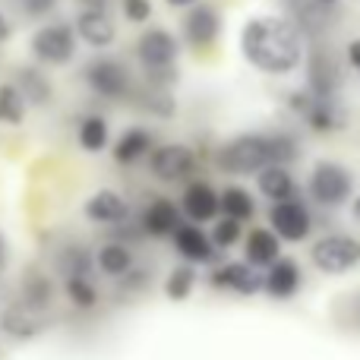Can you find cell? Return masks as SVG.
<instances>
[{
  "instance_id": "e0dca14e",
  "label": "cell",
  "mask_w": 360,
  "mask_h": 360,
  "mask_svg": "<svg viewBox=\"0 0 360 360\" xmlns=\"http://www.w3.org/2000/svg\"><path fill=\"white\" fill-rule=\"evenodd\" d=\"M177 224H180V212H177L174 202H168V199H155V202L146 209V215H143V228L149 231V234H155V237L174 234Z\"/></svg>"
},
{
  "instance_id": "484cf974",
  "label": "cell",
  "mask_w": 360,
  "mask_h": 360,
  "mask_svg": "<svg viewBox=\"0 0 360 360\" xmlns=\"http://www.w3.org/2000/svg\"><path fill=\"white\" fill-rule=\"evenodd\" d=\"M32 313H35L32 307H10L4 313V332H10L16 338H32L38 332V319Z\"/></svg>"
},
{
  "instance_id": "2e32d148",
  "label": "cell",
  "mask_w": 360,
  "mask_h": 360,
  "mask_svg": "<svg viewBox=\"0 0 360 360\" xmlns=\"http://www.w3.org/2000/svg\"><path fill=\"white\" fill-rule=\"evenodd\" d=\"M174 243L190 262L212 259V240L199 228H193V224H177L174 228Z\"/></svg>"
},
{
  "instance_id": "74e56055",
  "label": "cell",
  "mask_w": 360,
  "mask_h": 360,
  "mask_svg": "<svg viewBox=\"0 0 360 360\" xmlns=\"http://www.w3.org/2000/svg\"><path fill=\"white\" fill-rule=\"evenodd\" d=\"M6 269V240H4V234H0V272Z\"/></svg>"
},
{
  "instance_id": "7a4b0ae2",
  "label": "cell",
  "mask_w": 360,
  "mask_h": 360,
  "mask_svg": "<svg viewBox=\"0 0 360 360\" xmlns=\"http://www.w3.org/2000/svg\"><path fill=\"white\" fill-rule=\"evenodd\" d=\"M218 165L228 174H256L259 168L272 165V149H269V136H240L231 146H224Z\"/></svg>"
},
{
  "instance_id": "d4e9b609",
  "label": "cell",
  "mask_w": 360,
  "mask_h": 360,
  "mask_svg": "<svg viewBox=\"0 0 360 360\" xmlns=\"http://www.w3.org/2000/svg\"><path fill=\"white\" fill-rule=\"evenodd\" d=\"M146 149H149V133L133 127V130H127L124 136L117 139V146H114V158H117L120 165H130V162H136Z\"/></svg>"
},
{
  "instance_id": "6da1fadb",
  "label": "cell",
  "mask_w": 360,
  "mask_h": 360,
  "mask_svg": "<svg viewBox=\"0 0 360 360\" xmlns=\"http://www.w3.org/2000/svg\"><path fill=\"white\" fill-rule=\"evenodd\" d=\"M243 57L262 73H291L304 57V44H300V32L294 29L288 19L278 16H256L247 22L240 35Z\"/></svg>"
},
{
  "instance_id": "30bf717a",
  "label": "cell",
  "mask_w": 360,
  "mask_h": 360,
  "mask_svg": "<svg viewBox=\"0 0 360 360\" xmlns=\"http://www.w3.org/2000/svg\"><path fill=\"white\" fill-rule=\"evenodd\" d=\"M76 35L86 44H92V48H108V44L114 41V35H117V29H114L111 16H108L105 10L86 6V10L79 13V19H76Z\"/></svg>"
},
{
  "instance_id": "9c48e42d",
  "label": "cell",
  "mask_w": 360,
  "mask_h": 360,
  "mask_svg": "<svg viewBox=\"0 0 360 360\" xmlns=\"http://www.w3.org/2000/svg\"><path fill=\"white\" fill-rule=\"evenodd\" d=\"M196 168V158L186 146H165V149L152 152V174L158 180H184Z\"/></svg>"
},
{
  "instance_id": "52a82bcc",
  "label": "cell",
  "mask_w": 360,
  "mask_h": 360,
  "mask_svg": "<svg viewBox=\"0 0 360 360\" xmlns=\"http://www.w3.org/2000/svg\"><path fill=\"white\" fill-rule=\"evenodd\" d=\"M269 218H272V231L281 240H304L310 234V215H307V209L294 196L275 202Z\"/></svg>"
},
{
  "instance_id": "cb8c5ba5",
  "label": "cell",
  "mask_w": 360,
  "mask_h": 360,
  "mask_svg": "<svg viewBox=\"0 0 360 360\" xmlns=\"http://www.w3.org/2000/svg\"><path fill=\"white\" fill-rule=\"evenodd\" d=\"M25 120V98L19 95V89L13 82L0 86V124H22Z\"/></svg>"
},
{
  "instance_id": "ab89813d",
  "label": "cell",
  "mask_w": 360,
  "mask_h": 360,
  "mask_svg": "<svg viewBox=\"0 0 360 360\" xmlns=\"http://www.w3.org/2000/svg\"><path fill=\"white\" fill-rule=\"evenodd\" d=\"M168 4H171V6H193L196 0H168Z\"/></svg>"
},
{
  "instance_id": "836d02e7",
  "label": "cell",
  "mask_w": 360,
  "mask_h": 360,
  "mask_svg": "<svg viewBox=\"0 0 360 360\" xmlns=\"http://www.w3.org/2000/svg\"><path fill=\"white\" fill-rule=\"evenodd\" d=\"M124 13L130 22H146L152 16V4L149 0H124Z\"/></svg>"
},
{
  "instance_id": "7c38bea8",
  "label": "cell",
  "mask_w": 360,
  "mask_h": 360,
  "mask_svg": "<svg viewBox=\"0 0 360 360\" xmlns=\"http://www.w3.org/2000/svg\"><path fill=\"white\" fill-rule=\"evenodd\" d=\"M297 285H300V269L294 259L269 262V272L262 275V288H266L272 297H278V300L291 297V294L297 291Z\"/></svg>"
},
{
  "instance_id": "8992f818",
  "label": "cell",
  "mask_w": 360,
  "mask_h": 360,
  "mask_svg": "<svg viewBox=\"0 0 360 360\" xmlns=\"http://www.w3.org/2000/svg\"><path fill=\"white\" fill-rule=\"evenodd\" d=\"M86 82L105 98H124L127 89H130V76L120 67L117 60H108V57H98V60L89 63L86 70Z\"/></svg>"
},
{
  "instance_id": "f1b7e54d",
  "label": "cell",
  "mask_w": 360,
  "mask_h": 360,
  "mask_svg": "<svg viewBox=\"0 0 360 360\" xmlns=\"http://www.w3.org/2000/svg\"><path fill=\"white\" fill-rule=\"evenodd\" d=\"M67 297L73 300L76 307L89 310V307H95V300H98V291H95V285L89 281V275H70L67 278Z\"/></svg>"
},
{
  "instance_id": "8d00e7d4",
  "label": "cell",
  "mask_w": 360,
  "mask_h": 360,
  "mask_svg": "<svg viewBox=\"0 0 360 360\" xmlns=\"http://www.w3.org/2000/svg\"><path fill=\"white\" fill-rule=\"evenodd\" d=\"M10 35H13V25H10V19H6L4 13H0V41H6Z\"/></svg>"
},
{
  "instance_id": "7bdbcfd3",
  "label": "cell",
  "mask_w": 360,
  "mask_h": 360,
  "mask_svg": "<svg viewBox=\"0 0 360 360\" xmlns=\"http://www.w3.org/2000/svg\"><path fill=\"white\" fill-rule=\"evenodd\" d=\"M291 4H297V0H291Z\"/></svg>"
},
{
  "instance_id": "f35d334b",
  "label": "cell",
  "mask_w": 360,
  "mask_h": 360,
  "mask_svg": "<svg viewBox=\"0 0 360 360\" xmlns=\"http://www.w3.org/2000/svg\"><path fill=\"white\" fill-rule=\"evenodd\" d=\"M82 6H92V10H105V0H79Z\"/></svg>"
},
{
  "instance_id": "277c9868",
  "label": "cell",
  "mask_w": 360,
  "mask_h": 360,
  "mask_svg": "<svg viewBox=\"0 0 360 360\" xmlns=\"http://www.w3.org/2000/svg\"><path fill=\"white\" fill-rule=\"evenodd\" d=\"M32 54L41 63H70L76 54V35L70 25H41L32 35Z\"/></svg>"
},
{
  "instance_id": "b9f144b4",
  "label": "cell",
  "mask_w": 360,
  "mask_h": 360,
  "mask_svg": "<svg viewBox=\"0 0 360 360\" xmlns=\"http://www.w3.org/2000/svg\"><path fill=\"white\" fill-rule=\"evenodd\" d=\"M313 4H316V6H332L335 0H313Z\"/></svg>"
},
{
  "instance_id": "d6986e66",
  "label": "cell",
  "mask_w": 360,
  "mask_h": 360,
  "mask_svg": "<svg viewBox=\"0 0 360 360\" xmlns=\"http://www.w3.org/2000/svg\"><path fill=\"white\" fill-rule=\"evenodd\" d=\"M256 180H259L262 196L275 199V202L294 196V180H291V174H288L285 168H278V165H272V168H259L256 171Z\"/></svg>"
},
{
  "instance_id": "603a6c76",
  "label": "cell",
  "mask_w": 360,
  "mask_h": 360,
  "mask_svg": "<svg viewBox=\"0 0 360 360\" xmlns=\"http://www.w3.org/2000/svg\"><path fill=\"white\" fill-rule=\"evenodd\" d=\"M218 209H221L228 218L247 221V218H253V199H250V193L240 190V186H228L224 196L218 199Z\"/></svg>"
},
{
  "instance_id": "1f68e13d",
  "label": "cell",
  "mask_w": 360,
  "mask_h": 360,
  "mask_svg": "<svg viewBox=\"0 0 360 360\" xmlns=\"http://www.w3.org/2000/svg\"><path fill=\"white\" fill-rule=\"evenodd\" d=\"M60 269L70 275H89V269H92V256H89V250L82 247H67L60 253Z\"/></svg>"
},
{
  "instance_id": "5bb4252c",
  "label": "cell",
  "mask_w": 360,
  "mask_h": 360,
  "mask_svg": "<svg viewBox=\"0 0 360 360\" xmlns=\"http://www.w3.org/2000/svg\"><path fill=\"white\" fill-rule=\"evenodd\" d=\"M86 215L98 224H120V221H127L130 209H127V202L117 196V193L101 190L86 202Z\"/></svg>"
},
{
  "instance_id": "e575fe53",
  "label": "cell",
  "mask_w": 360,
  "mask_h": 360,
  "mask_svg": "<svg viewBox=\"0 0 360 360\" xmlns=\"http://www.w3.org/2000/svg\"><path fill=\"white\" fill-rule=\"evenodd\" d=\"M19 4H22V10L29 16H44V13H51L57 6V0H19Z\"/></svg>"
},
{
  "instance_id": "4316f807",
  "label": "cell",
  "mask_w": 360,
  "mask_h": 360,
  "mask_svg": "<svg viewBox=\"0 0 360 360\" xmlns=\"http://www.w3.org/2000/svg\"><path fill=\"white\" fill-rule=\"evenodd\" d=\"M79 146L86 152H101L108 146V124L101 117H86L79 127Z\"/></svg>"
},
{
  "instance_id": "ffe728a7",
  "label": "cell",
  "mask_w": 360,
  "mask_h": 360,
  "mask_svg": "<svg viewBox=\"0 0 360 360\" xmlns=\"http://www.w3.org/2000/svg\"><path fill=\"white\" fill-rule=\"evenodd\" d=\"M13 86H16L19 95H22L25 101H32V105H48L51 101V82L44 79V73H38L35 67L19 70Z\"/></svg>"
},
{
  "instance_id": "5b68a950",
  "label": "cell",
  "mask_w": 360,
  "mask_h": 360,
  "mask_svg": "<svg viewBox=\"0 0 360 360\" xmlns=\"http://www.w3.org/2000/svg\"><path fill=\"white\" fill-rule=\"evenodd\" d=\"M310 196L319 205H342L351 196V177L338 165H319L310 174Z\"/></svg>"
},
{
  "instance_id": "d6a6232c",
  "label": "cell",
  "mask_w": 360,
  "mask_h": 360,
  "mask_svg": "<svg viewBox=\"0 0 360 360\" xmlns=\"http://www.w3.org/2000/svg\"><path fill=\"white\" fill-rule=\"evenodd\" d=\"M212 240H215V247H234V243L240 240V221H237V218H228V215H224L221 221H215Z\"/></svg>"
},
{
  "instance_id": "d590c367",
  "label": "cell",
  "mask_w": 360,
  "mask_h": 360,
  "mask_svg": "<svg viewBox=\"0 0 360 360\" xmlns=\"http://www.w3.org/2000/svg\"><path fill=\"white\" fill-rule=\"evenodd\" d=\"M348 63L354 70H360V41H351L348 44Z\"/></svg>"
},
{
  "instance_id": "60d3db41",
  "label": "cell",
  "mask_w": 360,
  "mask_h": 360,
  "mask_svg": "<svg viewBox=\"0 0 360 360\" xmlns=\"http://www.w3.org/2000/svg\"><path fill=\"white\" fill-rule=\"evenodd\" d=\"M354 218H357V221H360V196L354 199Z\"/></svg>"
},
{
  "instance_id": "9a60e30c",
  "label": "cell",
  "mask_w": 360,
  "mask_h": 360,
  "mask_svg": "<svg viewBox=\"0 0 360 360\" xmlns=\"http://www.w3.org/2000/svg\"><path fill=\"white\" fill-rule=\"evenodd\" d=\"M184 212L193 221H212L218 212V196L209 184H190L184 193Z\"/></svg>"
},
{
  "instance_id": "7402d4cb",
  "label": "cell",
  "mask_w": 360,
  "mask_h": 360,
  "mask_svg": "<svg viewBox=\"0 0 360 360\" xmlns=\"http://www.w3.org/2000/svg\"><path fill=\"white\" fill-rule=\"evenodd\" d=\"M133 266V256L127 247H120V243H108V247L98 250V269L105 275H114V278H120V275H127Z\"/></svg>"
},
{
  "instance_id": "ac0fdd59",
  "label": "cell",
  "mask_w": 360,
  "mask_h": 360,
  "mask_svg": "<svg viewBox=\"0 0 360 360\" xmlns=\"http://www.w3.org/2000/svg\"><path fill=\"white\" fill-rule=\"evenodd\" d=\"M278 259V234L275 231H266V228H256L250 231L247 237V262L253 266H269V262Z\"/></svg>"
},
{
  "instance_id": "3957f363",
  "label": "cell",
  "mask_w": 360,
  "mask_h": 360,
  "mask_svg": "<svg viewBox=\"0 0 360 360\" xmlns=\"http://www.w3.org/2000/svg\"><path fill=\"white\" fill-rule=\"evenodd\" d=\"M313 262H316V269H323L326 275L348 272V269H354L360 262V243L348 234L323 237V240L313 247Z\"/></svg>"
},
{
  "instance_id": "8fae6325",
  "label": "cell",
  "mask_w": 360,
  "mask_h": 360,
  "mask_svg": "<svg viewBox=\"0 0 360 360\" xmlns=\"http://www.w3.org/2000/svg\"><path fill=\"white\" fill-rule=\"evenodd\" d=\"M212 285L231 288V291H237V294H256L262 288V272L253 262H231L221 272L212 275Z\"/></svg>"
},
{
  "instance_id": "ba28073f",
  "label": "cell",
  "mask_w": 360,
  "mask_h": 360,
  "mask_svg": "<svg viewBox=\"0 0 360 360\" xmlns=\"http://www.w3.org/2000/svg\"><path fill=\"white\" fill-rule=\"evenodd\" d=\"M136 54L149 70H171V63L177 60V41H174L171 32L152 29V32H146V35L139 38Z\"/></svg>"
},
{
  "instance_id": "4dcf8cb0",
  "label": "cell",
  "mask_w": 360,
  "mask_h": 360,
  "mask_svg": "<svg viewBox=\"0 0 360 360\" xmlns=\"http://www.w3.org/2000/svg\"><path fill=\"white\" fill-rule=\"evenodd\" d=\"M193 285H196V269L193 266H180L171 272L168 285H165V291H168L171 300H186L193 291Z\"/></svg>"
},
{
  "instance_id": "44dd1931",
  "label": "cell",
  "mask_w": 360,
  "mask_h": 360,
  "mask_svg": "<svg viewBox=\"0 0 360 360\" xmlns=\"http://www.w3.org/2000/svg\"><path fill=\"white\" fill-rule=\"evenodd\" d=\"M310 86L316 98H329L332 89H335V70H332L329 57L316 54V51H313V60H310Z\"/></svg>"
},
{
  "instance_id": "83f0119b",
  "label": "cell",
  "mask_w": 360,
  "mask_h": 360,
  "mask_svg": "<svg viewBox=\"0 0 360 360\" xmlns=\"http://www.w3.org/2000/svg\"><path fill=\"white\" fill-rule=\"evenodd\" d=\"M307 120H310V127L313 130H335L338 127V114H335V108L329 105V98H316L313 95V101H310V108H307Z\"/></svg>"
},
{
  "instance_id": "4fadbf2b",
  "label": "cell",
  "mask_w": 360,
  "mask_h": 360,
  "mask_svg": "<svg viewBox=\"0 0 360 360\" xmlns=\"http://www.w3.org/2000/svg\"><path fill=\"white\" fill-rule=\"evenodd\" d=\"M218 29H221V22H218V13L209 10V6H193L190 16L184 19L186 41L196 44V48H205V44L215 41V38H218Z\"/></svg>"
},
{
  "instance_id": "f546056e",
  "label": "cell",
  "mask_w": 360,
  "mask_h": 360,
  "mask_svg": "<svg viewBox=\"0 0 360 360\" xmlns=\"http://www.w3.org/2000/svg\"><path fill=\"white\" fill-rule=\"evenodd\" d=\"M48 304H51V281L41 272H29V278H25V307L41 310Z\"/></svg>"
}]
</instances>
